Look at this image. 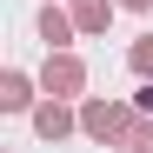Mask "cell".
<instances>
[{"label": "cell", "mask_w": 153, "mask_h": 153, "mask_svg": "<svg viewBox=\"0 0 153 153\" xmlns=\"http://www.w3.org/2000/svg\"><path fill=\"white\" fill-rule=\"evenodd\" d=\"M120 7H133V13H140V7H153V0H120Z\"/></svg>", "instance_id": "cell-8"}, {"label": "cell", "mask_w": 153, "mask_h": 153, "mask_svg": "<svg viewBox=\"0 0 153 153\" xmlns=\"http://www.w3.org/2000/svg\"><path fill=\"white\" fill-rule=\"evenodd\" d=\"M27 100H33V87H27V73H7V80H0V107H27Z\"/></svg>", "instance_id": "cell-6"}, {"label": "cell", "mask_w": 153, "mask_h": 153, "mask_svg": "<svg viewBox=\"0 0 153 153\" xmlns=\"http://www.w3.org/2000/svg\"><path fill=\"white\" fill-rule=\"evenodd\" d=\"M126 60H133L140 80H153V40H133V53H126Z\"/></svg>", "instance_id": "cell-7"}, {"label": "cell", "mask_w": 153, "mask_h": 153, "mask_svg": "<svg viewBox=\"0 0 153 153\" xmlns=\"http://www.w3.org/2000/svg\"><path fill=\"white\" fill-rule=\"evenodd\" d=\"M107 13H113V0H73V20H80L87 33H100V27H107Z\"/></svg>", "instance_id": "cell-5"}, {"label": "cell", "mask_w": 153, "mask_h": 153, "mask_svg": "<svg viewBox=\"0 0 153 153\" xmlns=\"http://www.w3.org/2000/svg\"><path fill=\"white\" fill-rule=\"evenodd\" d=\"M33 126H40V133H47V140H67V133H73V113L60 107V93H53V100H47V107L33 113Z\"/></svg>", "instance_id": "cell-3"}, {"label": "cell", "mask_w": 153, "mask_h": 153, "mask_svg": "<svg viewBox=\"0 0 153 153\" xmlns=\"http://www.w3.org/2000/svg\"><path fill=\"white\" fill-rule=\"evenodd\" d=\"M73 27H80L73 13H53V7L40 13V40H47V47H67V40H73Z\"/></svg>", "instance_id": "cell-4"}, {"label": "cell", "mask_w": 153, "mask_h": 153, "mask_svg": "<svg viewBox=\"0 0 153 153\" xmlns=\"http://www.w3.org/2000/svg\"><path fill=\"white\" fill-rule=\"evenodd\" d=\"M80 126L93 140H133V107H113V100H93V107H80Z\"/></svg>", "instance_id": "cell-1"}, {"label": "cell", "mask_w": 153, "mask_h": 153, "mask_svg": "<svg viewBox=\"0 0 153 153\" xmlns=\"http://www.w3.org/2000/svg\"><path fill=\"white\" fill-rule=\"evenodd\" d=\"M80 87H87V67L73 53H53V60H47V93H80Z\"/></svg>", "instance_id": "cell-2"}]
</instances>
